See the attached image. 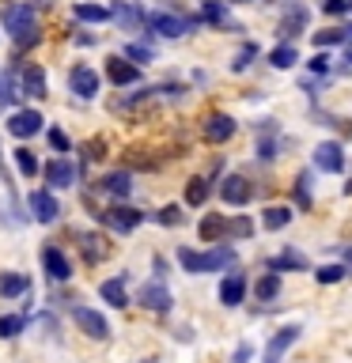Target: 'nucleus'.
<instances>
[{"label":"nucleus","instance_id":"obj_34","mask_svg":"<svg viewBox=\"0 0 352 363\" xmlns=\"http://www.w3.org/2000/svg\"><path fill=\"white\" fill-rule=\"evenodd\" d=\"M27 325H31V318L16 311V314H0V340H16L19 333H27Z\"/></svg>","mask_w":352,"mask_h":363},{"label":"nucleus","instance_id":"obj_58","mask_svg":"<svg viewBox=\"0 0 352 363\" xmlns=\"http://www.w3.org/2000/svg\"><path fill=\"white\" fill-rule=\"evenodd\" d=\"M141 363H152V359H141Z\"/></svg>","mask_w":352,"mask_h":363},{"label":"nucleus","instance_id":"obj_12","mask_svg":"<svg viewBox=\"0 0 352 363\" xmlns=\"http://www.w3.org/2000/svg\"><path fill=\"white\" fill-rule=\"evenodd\" d=\"M348 167V155H345V144L341 140H322L314 147V170L322 174H345Z\"/></svg>","mask_w":352,"mask_h":363},{"label":"nucleus","instance_id":"obj_28","mask_svg":"<svg viewBox=\"0 0 352 363\" xmlns=\"http://www.w3.org/2000/svg\"><path fill=\"white\" fill-rule=\"evenodd\" d=\"M144 16H148V11L136 8L133 0H114V8H110V19L121 23V30H136L144 23Z\"/></svg>","mask_w":352,"mask_h":363},{"label":"nucleus","instance_id":"obj_32","mask_svg":"<svg viewBox=\"0 0 352 363\" xmlns=\"http://www.w3.org/2000/svg\"><path fill=\"white\" fill-rule=\"evenodd\" d=\"M175 261H178V269L186 272V277H204V250H197V246H178Z\"/></svg>","mask_w":352,"mask_h":363},{"label":"nucleus","instance_id":"obj_27","mask_svg":"<svg viewBox=\"0 0 352 363\" xmlns=\"http://www.w3.org/2000/svg\"><path fill=\"white\" fill-rule=\"evenodd\" d=\"M292 201H295L292 208H303V212L314 208V170H299V174H295Z\"/></svg>","mask_w":352,"mask_h":363},{"label":"nucleus","instance_id":"obj_31","mask_svg":"<svg viewBox=\"0 0 352 363\" xmlns=\"http://www.w3.org/2000/svg\"><path fill=\"white\" fill-rule=\"evenodd\" d=\"M212 201V182L209 178H189L186 182V193H182V204H186V208H204V204Z\"/></svg>","mask_w":352,"mask_h":363},{"label":"nucleus","instance_id":"obj_41","mask_svg":"<svg viewBox=\"0 0 352 363\" xmlns=\"http://www.w3.org/2000/svg\"><path fill=\"white\" fill-rule=\"evenodd\" d=\"M45 140H50V147L57 155H68L72 152V140H68V133L61 129V125H50V129H45Z\"/></svg>","mask_w":352,"mask_h":363},{"label":"nucleus","instance_id":"obj_17","mask_svg":"<svg viewBox=\"0 0 352 363\" xmlns=\"http://www.w3.org/2000/svg\"><path fill=\"white\" fill-rule=\"evenodd\" d=\"M235 133H238V121L231 118V113L216 110V113H209V118H204V140H212V144H227Z\"/></svg>","mask_w":352,"mask_h":363},{"label":"nucleus","instance_id":"obj_52","mask_svg":"<svg viewBox=\"0 0 352 363\" xmlns=\"http://www.w3.org/2000/svg\"><path fill=\"white\" fill-rule=\"evenodd\" d=\"M99 38H95V34H76V45H95Z\"/></svg>","mask_w":352,"mask_h":363},{"label":"nucleus","instance_id":"obj_20","mask_svg":"<svg viewBox=\"0 0 352 363\" xmlns=\"http://www.w3.org/2000/svg\"><path fill=\"white\" fill-rule=\"evenodd\" d=\"M76 238H79V254H84V261H87V265H102V261L110 257V250H114L106 235H91V231H79Z\"/></svg>","mask_w":352,"mask_h":363},{"label":"nucleus","instance_id":"obj_46","mask_svg":"<svg viewBox=\"0 0 352 363\" xmlns=\"http://www.w3.org/2000/svg\"><path fill=\"white\" fill-rule=\"evenodd\" d=\"M227 363H254V345H250V340H238Z\"/></svg>","mask_w":352,"mask_h":363},{"label":"nucleus","instance_id":"obj_50","mask_svg":"<svg viewBox=\"0 0 352 363\" xmlns=\"http://www.w3.org/2000/svg\"><path fill=\"white\" fill-rule=\"evenodd\" d=\"M337 257H341V265H345V269H348V277H352V242L337 246Z\"/></svg>","mask_w":352,"mask_h":363},{"label":"nucleus","instance_id":"obj_1","mask_svg":"<svg viewBox=\"0 0 352 363\" xmlns=\"http://www.w3.org/2000/svg\"><path fill=\"white\" fill-rule=\"evenodd\" d=\"M0 23H4L8 38L19 45V50H27V45H38L42 38V27H38V16H34L31 4H19V0H11V4L0 8Z\"/></svg>","mask_w":352,"mask_h":363},{"label":"nucleus","instance_id":"obj_44","mask_svg":"<svg viewBox=\"0 0 352 363\" xmlns=\"http://www.w3.org/2000/svg\"><path fill=\"white\" fill-rule=\"evenodd\" d=\"M254 57H258V45H254V42H246L243 50L235 53V61H231V72H243V68H250V65H254Z\"/></svg>","mask_w":352,"mask_h":363},{"label":"nucleus","instance_id":"obj_13","mask_svg":"<svg viewBox=\"0 0 352 363\" xmlns=\"http://www.w3.org/2000/svg\"><path fill=\"white\" fill-rule=\"evenodd\" d=\"M4 129L16 136V140H31V136L45 133V118H42L38 110H31V106H27V110H11Z\"/></svg>","mask_w":352,"mask_h":363},{"label":"nucleus","instance_id":"obj_39","mask_svg":"<svg viewBox=\"0 0 352 363\" xmlns=\"http://www.w3.org/2000/svg\"><path fill=\"white\" fill-rule=\"evenodd\" d=\"M295 61H299V53H295L292 42H280V45H273V50H269V65L280 68V72H284V68H292Z\"/></svg>","mask_w":352,"mask_h":363},{"label":"nucleus","instance_id":"obj_54","mask_svg":"<svg viewBox=\"0 0 352 363\" xmlns=\"http://www.w3.org/2000/svg\"><path fill=\"white\" fill-rule=\"evenodd\" d=\"M224 4H254V0H224Z\"/></svg>","mask_w":352,"mask_h":363},{"label":"nucleus","instance_id":"obj_8","mask_svg":"<svg viewBox=\"0 0 352 363\" xmlns=\"http://www.w3.org/2000/svg\"><path fill=\"white\" fill-rule=\"evenodd\" d=\"M307 23H311V8L303 4V0H284L280 4V38L284 42H292V38H299V34L307 30Z\"/></svg>","mask_w":352,"mask_h":363},{"label":"nucleus","instance_id":"obj_26","mask_svg":"<svg viewBox=\"0 0 352 363\" xmlns=\"http://www.w3.org/2000/svg\"><path fill=\"white\" fill-rule=\"evenodd\" d=\"M99 189L110 193L114 201H129V193H133V170H110V174H102Z\"/></svg>","mask_w":352,"mask_h":363},{"label":"nucleus","instance_id":"obj_15","mask_svg":"<svg viewBox=\"0 0 352 363\" xmlns=\"http://www.w3.org/2000/svg\"><path fill=\"white\" fill-rule=\"evenodd\" d=\"M220 201L231 204V208H246V204L254 201V182L246 174H227L220 182Z\"/></svg>","mask_w":352,"mask_h":363},{"label":"nucleus","instance_id":"obj_4","mask_svg":"<svg viewBox=\"0 0 352 363\" xmlns=\"http://www.w3.org/2000/svg\"><path fill=\"white\" fill-rule=\"evenodd\" d=\"M246 295H250V280H246V272L243 269H227L220 284H216V299H220L224 311H238V306L246 303Z\"/></svg>","mask_w":352,"mask_h":363},{"label":"nucleus","instance_id":"obj_7","mask_svg":"<svg viewBox=\"0 0 352 363\" xmlns=\"http://www.w3.org/2000/svg\"><path fill=\"white\" fill-rule=\"evenodd\" d=\"M27 208H31V220L42 223V227H50V223L61 220V201H57L53 189H45V186L27 193Z\"/></svg>","mask_w":352,"mask_h":363},{"label":"nucleus","instance_id":"obj_25","mask_svg":"<svg viewBox=\"0 0 352 363\" xmlns=\"http://www.w3.org/2000/svg\"><path fill=\"white\" fill-rule=\"evenodd\" d=\"M106 76H110L114 87H133V84H141V68H136L133 61H125L121 53L106 61Z\"/></svg>","mask_w":352,"mask_h":363},{"label":"nucleus","instance_id":"obj_14","mask_svg":"<svg viewBox=\"0 0 352 363\" xmlns=\"http://www.w3.org/2000/svg\"><path fill=\"white\" fill-rule=\"evenodd\" d=\"M99 87H102V79H99V72L87 61H79V65L68 68V91H72L76 99H95Z\"/></svg>","mask_w":352,"mask_h":363},{"label":"nucleus","instance_id":"obj_2","mask_svg":"<svg viewBox=\"0 0 352 363\" xmlns=\"http://www.w3.org/2000/svg\"><path fill=\"white\" fill-rule=\"evenodd\" d=\"M95 220H99L102 227H106L110 235H121V238H125V235H133L136 227H141V223L148 220V216H144L141 208H133V204H125V201H114L110 208L95 212Z\"/></svg>","mask_w":352,"mask_h":363},{"label":"nucleus","instance_id":"obj_33","mask_svg":"<svg viewBox=\"0 0 352 363\" xmlns=\"http://www.w3.org/2000/svg\"><path fill=\"white\" fill-rule=\"evenodd\" d=\"M258 235V223L250 216H227V242H250Z\"/></svg>","mask_w":352,"mask_h":363},{"label":"nucleus","instance_id":"obj_35","mask_svg":"<svg viewBox=\"0 0 352 363\" xmlns=\"http://www.w3.org/2000/svg\"><path fill=\"white\" fill-rule=\"evenodd\" d=\"M280 288H284V280L277 277V272H265V277L254 284V295H258V303H277Z\"/></svg>","mask_w":352,"mask_h":363},{"label":"nucleus","instance_id":"obj_51","mask_svg":"<svg viewBox=\"0 0 352 363\" xmlns=\"http://www.w3.org/2000/svg\"><path fill=\"white\" fill-rule=\"evenodd\" d=\"M152 269H155V277H152V280H167V257H159V254H155V257H152Z\"/></svg>","mask_w":352,"mask_h":363},{"label":"nucleus","instance_id":"obj_11","mask_svg":"<svg viewBox=\"0 0 352 363\" xmlns=\"http://www.w3.org/2000/svg\"><path fill=\"white\" fill-rule=\"evenodd\" d=\"M76 178H79V170H76V163L68 155H57V159H50V163L42 167L45 189H72Z\"/></svg>","mask_w":352,"mask_h":363},{"label":"nucleus","instance_id":"obj_55","mask_svg":"<svg viewBox=\"0 0 352 363\" xmlns=\"http://www.w3.org/2000/svg\"><path fill=\"white\" fill-rule=\"evenodd\" d=\"M345 197H352V178L345 182Z\"/></svg>","mask_w":352,"mask_h":363},{"label":"nucleus","instance_id":"obj_18","mask_svg":"<svg viewBox=\"0 0 352 363\" xmlns=\"http://www.w3.org/2000/svg\"><path fill=\"white\" fill-rule=\"evenodd\" d=\"M292 220H295L292 204H265L258 227H261V231H269V235H280V231H288V227H292Z\"/></svg>","mask_w":352,"mask_h":363},{"label":"nucleus","instance_id":"obj_19","mask_svg":"<svg viewBox=\"0 0 352 363\" xmlns=\"http://www.w3.org/2000/svg\"><path fill=\"white\" fill-rule=\"evenodd\" d=\"M129 272H121V277H110V280H102L99 284V299L106 303V306H114V311H125L133 299H129Z\"/></svg>","mask_w":352,"mask_h":363},{"label":"nucleus","instance_id":"obj_29","mask_svg":"<svg viewBox=\"0 0 352 363\" xmlns=\"http://www.w3.org/2000/svg\"><path fill=\"white\" fill-rule=\"evenodd\" d=\"M19 95H27V99H45V95H50V87H45V72H42V65H27V68H23Z\"/></svg>","mask_w":352,"mask_h":363},{"label":"nucleus","instance_id":"obj_10","mask_svg":"<svg viewBox=\"0 0 352 363\" xmlns=\"http://www.w3.org/2000/svg\"><path fill=\"white\" fill-rule=\"evenodd\" d=\"M136 303H141L148 314H170L175 311V295H170L167 280H148L144 288L136 291Z\"/></svg>","mask_w":352,"mask_h":363},{"label":"nucleus","instance_id":"obj_16","mask_svg":"<svg viewBox=\"0 0 352 363\" xmlns=\"http://www.w3.org/2000/svg\"><path fill=\"white\" fill-rule=\"evenodd\" d=\"M265 272H277V277H284V272H311V257L295 246H284L280 254H273L265 261Z\"/></svg>","mask_w":352,"mask_h":363},{"label":"nucleus","instance_id":"obj_37","mask_svg":"<svg viewBox=\"0 0 352 363\" xmlns=\"http://www.w3.org/2000/svg\"><path fill=\"white\" fill-rule=\"evenodd\" d=\"M121 57L141 68V65H148V61H155V45H148V42H125V45H121Z\"/></svg>","mask_w":352,"mask_h":363},{"label":"nucleus","instance_id":"obj_23","mask_svg":"<svg viewBox=\"0 0 352 363\" xmlns=\"http://www.w3.org/2000/svg\"><path fill=\"white\" fill-rule=\"evenodd\" d=\"M34 291V284L27 272H16V269H8V272H0V299L11 303V299H23V295H31Z\"/></svg>","mask_w":352,"mask_h":363},{"label":"nucleus","instance_id":"obj_48","mask_svg":"<svg viewBox=\"0 0 352 363\" xmlns=\"http://www.w3.org/2000/svg\"><path fill=\"white\" fill-rule=\"evenodd\" d=\"M322 11H326L329 19H341L348 8H345V0H322Z\"/></svg>","mask_w":352,"mask_h":363},{"label":"nucleus","instance_id":"obj_5","mask_svg":"<svg viewBox=\"0 0 352 363\" xmlns=\"http://www.w3.org/2000/svg\"><path fill=\"white\" fill-rule=\"evenodd\" d=\"M144 23H148V30L163 34V38H186V34L197 30L201 19H186V16H178V11H148Z\"/></svg>","mask_w":352,"mask_h":363},{"label":"nucleus","instance_id":"obj_42","mask_svg":"<svg viewBox=\"0 0 352 363\" xmlns=\"http://www.w3.org/2000/svg\"><path fill=\"white\" fill-rule=\"evenodd\" d=\"M311 42L318 50H329V45H345V27H329V30H318L311 34Z\"/></svg>","mask_w":352,"mask_h":363},{"label":"nucleus","instance_id":"obj_57","mask_svg":"<svg viewBox=\"0 0 352 363\" xmlns=\"http://www.w3.org/2000/svg\"><path fill=\"white\" fill-rule=\"evenodd\" d=\"M348 65H352V50H348Z\"/></svg>","mask_w":352,"mask_h":363},{"label":"nucleus","instance_id":"obj_56","mask_svg":"<svg viewBox=\"0 0 352 363\" xmlns=\"http://www.w3.org/2000/svg\"><path fill=\"white\" fill-rule=\"evenodd\" d=\"M345 8H348V11H352V0H345Z\"/></svg>","mask_w":352,"mask_h":363},{"label":"nucleus","instance_id":"obj_45","mask_svg":"<svg viewBox=\"0 0 352 363\" xmlns=\"http://www.w3.org/2000/svg\"><path fill=\"white\" fill-rule=\"evenodd\" d=\"M280 155V140H277V136H261V140H258V159H261V163H269V159H277Z\"/></svg>","mask_w":352,"mask_h":363},{"label":"nucleus","instance_id":"obj_47","mask_svg":"<svg viewBox=\"0 0 352 363\" xmlns=\"http://www.w3.org/2000/svg\"><path fill=\"white\" fill-rule=\"evenodd\" d=\"M307 68H311L314 76H329V57L326 53H314L311 61H307Z\"/></svg>","mask_w":352,"mask_h":363},{"label":"nucleus","instance_id":"obj_30","mask_svg":"<svg viewBox=\"0 0 352 363\" xmlns=\"http://www.w3.org/2000/svg\"><path fill=\"white\" fill-rule=\"evenodd\" d=\"M11 163H16V170H19V178H23V182H34V178L42 174V163H38V155H34L27 144L11 147Z\"/></svg>","mask_w":352,"mask_h":363},{"label":"nucleus","instance_id":"obj_43","mask_svg":"<svg viewBox=\"0 0 352 363\" xmlns=\"http://www.w3.org/2000/svg\"><path fill=\"white\" fill-rule=\"evenodd\" d=\"M16 79H11V72H0V110H8L11 102H16Z\"/></svg>","mask_w":352,"mask_h":363},{"label":"nucleus","instance_id":"obj_24","mask_svg":"<svg viewBox=\"0 0 352 363\" xmlns=\"http://www.w3.org/2000/svg\"><path fill=\"white\" fill-rule=\"evenodd\" d=\"M235 265H238V250L231 242H220V246L204 250V272H227Z\"/></svg>","mask_w":352,"mask_h":363},{"label":"nucleus","instance_id":"obj_53","mask_svg":"<svg viewBox=\"0 0 352 363\" xmlns=\"http://www.w3.org/2000/svg\"><path fill=\"white\" fill-rule=\"evenodd\" d=\"M175 340H186V345H189L193 333H189V329H175Z\"/></svg>","mask_w":352,"mask_h":363},{"label":"nucleus","instance_id":"obj_40","mask_svg":"<svg viewBox=\"0 0 352 363\" xmlns=\"http://www.w3.org/2000/svg\"><path fill=\"white\" fill-rule=\"evenodd\" d=\"M152 220L159 227H182L186 223V212H182V204H163L159 212H152Z\"/></svg>","mask_w":352,"mask_h":363},{"label":"nucleus","instance_id":"obj_49","mask_svg":"<svg viewBox=\"0 0 352 363\" xmlns=\"http://www.w3.org/2000/svg\"><path fill=\"white\" fill-rule=\"evenodd\" d=\"M0 152H4V147H0ZM0 182H4L8 197H11V204H16V186H11V178H8V167H4V159H0Z\"/></svg>","mask_w":352,"mask_h":363},{"label":"nucleus","instance_id":"obj_6","mask_svg":"<svg viewBox=\"0 0 352 363\" xmlns=\"http://www.w3.org/2000/svg\"><path fill=\"white\" fill-rule=\"evenodd\" d=\"M299 337H303V325L299 322H288V325H280L277 333H273L265 340V348H261V363H280L288 352L299 345Z\"/></svg>","mask_w":352,"mask_h":363},{"label":"nucleus","instance_id":"obj_9","mask_svg":"<svg viewBox=\"0 0 352 363\" xmlns=\"http://www.w3.org/2000/svg\"><path fill=\"white\" fill-rule=\"evenodd\" d=\"M38 261H42V272H45L53 284H68V280H72V257H68L57 242H45L42 254H38Z\"/></svg>","mask_w":352,"mask_h":363},{"label":"nucleus","instance_id":"obj_3","mask_svg":"<svg viewBox=\"0 0 352 363\" xmlns=\"http://www.w3.org/2000/svg\"><path fill=\"white\" fill-rule=\"evenodd\" d=\"M72 325H76L87 340H99V345H106V340L114 337L106 314L95 311V306H87V303H76V306H72Z\"/></svg>","mask_w":352,"mask_h":363},{"label":"nucleus","instance_id":"obj_21","mask_svg":"<svg viewBox=\"0 0 352 363\" xmlns=\"http://www.w3.org/2000/svg\"><path fill=\"white\" fill-rule=\"evenodd\" d=\"M201 23H209V27H220V30H238V23L231 19V8L224 4V0H201Z\"/></svg>","mask_w":352,"mask_h":363},{"label":"nucleus","instance_id":"obj_38","mask_svg":"<svg viewBox=\"0 0 352 363\" xmlns=\"http://www.w3.org/2000/svg\"><path fill=\"white\" fill-rule=\"evenodd\" d=\"M72 16L84 19V23H106L110 19V8L106 4H95V0H91V4H87V0H79V4L72 8Z\"/></svg>","mask_w":352,"mask_h":363},{"label":"nucleus","instance_id":"obj_36","mask_svg":"<svg viewBox=\"0 0 352 363\" xmlns=\"http://www.w3.org/2000/svg\"><path fill=\"white\" fill-rule=\"evenodd\" d=\"M314 272V284H322V288H329V284H341L348 277V269L341 265V261H326V265H318V269H311Z\"/></svg>","mask_w":352,"mask_h":363},{"label":"nucleus","instance_id":"obj_22","mask_svg":"<svg viewBox=\"0 0 352 363\" xmlns=\"http://www.w3.org/2000/svg\"><path fill=\"white\" fill-rule=\"evenodd\" d=\"M197 238L201 242H212V246L227 242V216L224 212H204L201 223H197Z\"/></svg>","mask_w":352,"mask_h":363}]
</instances>
